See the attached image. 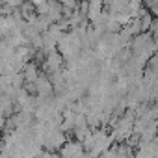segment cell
Returning a JSON list of instances; mask_svg holds the SVG:
<instances>
[{"instance_id":"cell-1","label":"cell","mask_w":158,"mask_h":158,"mask_svg":"<svg viewBox=\"0 0 158 158\" xmlns=\"http://www.w3.org/2000/svg\"><path fill=\"white\" fill-rule=\"evenodd\" d=\"M50 89H52V86L48 84V80L45 76L37 78V91H39V95H47V93H50Z\"/></svg>"},{"instance_id":"cell-2","label":"cell","mask_w":158,"mask_h":158,"mask_svg":"<svg viewBox=\"0 0 158 158\" xmlns=\"http://www.w3.org/2000/svg\"><path fill=\"white\" fill-rule=\"evenodd\" d=\"M88 10H89V17L95 19L99 15V11H101V0H91L89 6H88Z\"/></svg>"},{"instance_id":"cell-3","label":"cell","mask_w":158,"mask_h":158,"mask_svg":"<svg viewBox=\"0 0 158 158\" xmlns=\"http://www.w3.org/2000/svg\"><path fill=\"white\" fill-rule=\"evenodd\" d=\"M60 63H61V58L58 56V54H50V58H48V67L50 69H54V71H58L60 69Z\"/></svg>"},{"instance_id":"cell-4","label":"cell","mask_w":158,"mask_h":158,"mask_svg":"<svg viewBox=\"0 0 158 158\" xmlns=\"http://www.w3.org/2000/svg\"><path fill=\"white\" fill-rule=\"evenodd\" d=\"M24 78H26V80H35V78H37V71H35V67L34 65H28L26 67V73H24Z\"/></svg>"},{"instance_id":"cell-5","label":"cell","mask_w":158,"mask_h":158,"mask_svg":"<svg viewBox=\"0 0 158 158\" xmlns=\"http://www.w3.org/2000/svg\"><path fill=\"white\" fill-rule=\"evenodd\" d=\"M32 2H34L37 8H39V6H43V4H45V0H32Z\"/></svg>"}]
</instances>
